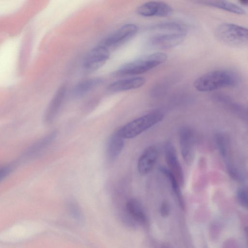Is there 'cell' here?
I'll use <instances>...</instances> for the list:
<instances>
[{"label":"cell","instance_id":"obj_4","mask_svg":"<svg viewBox=\"0 0 248 248\" xmlns=\"http://www.w3.org/2000/svg\"><path fill=\"white\" fill-rule=\"evenodd\" d=\"M164 115L160 111H154L125 124L117 130L124 139H132L160 122Z\"/></svg>","mask_w":248,"mask_h":248},{"label":"cell","instance_id":"obj_1","mask_svg":"<svg viewBox=\"0 0 248 248\" xmlns=\"http://www.w3.org/2000/svg\"><path fill=\"white\" fill-rule=\"evenodd\" d=\"M239 78L235 72L227 69L215 70L200 76L194 82V88L202 92L235 87Z\"/></svg>","mask_w":248,"mask_h":248},{"label":"cell","instance_id":"obj_2","mask_svg":"<svg viewBox=\"0 0 248 248\" xmlns=\"http://www.w3.org/2000/svg\"><path fill=\"white\" fill-rule=\"evenodd\" d=\"M167 58V55L161 52L145 55L122 65L113 75L116 76H125L141 74L162 64Z\"/></svg>","mask_w":248,"mask_h":248},{"label":"cell","instance_id":"obj_25","mask_svg":"<svg viewBox=\"0 0 248 248\" xmlns=\"http://www.w3.org/2000/svg\"><path fill=\"white\" fill-rule=\"evenodd\" d=\"M161 213L163 216H167L170 212V206L167 202H163L161 206Z\"/></svg>","mask_w":248,"mask_h":248},{"label":"cell","instance_id":"obj_22","mask_svg":"<svg viewBox=\"0 0 248 248\" xmlns=\"http://www.w3.org/2000/svg\"><path fill=\"white\" fill-rule=\"evenodd\" d=\"M227 172L229 175L234 180L242 182L245 178L240 170L232 163L226 165Z\"/></svg>","mask_w":248,"mask_h":248},{"label":"cell","instance_id":"obj_19","mask_svg":"<svg viewBox=\"0 0 248 248\" xmlns=\"http://www.w3.org/2000/svg\"><path fill=\"white\" fill-rule=\"evenodd\" d=\"M159 170L169 180L174 194L176 197L180 204L183 206L184 205V201L180 187V185L172 173L168 169L165 167H162L159 168Z\"/></svg>","mask_w":248,"mask_h":248},{"label":"cell","instance_id":"obj_18","mask_svg":"<svg viewBox=\"0 0 248 248\" xmlns=\"http://www.w3.org/2000/svg\"><path fill=\"white\" fill-rule=\"evenodd\" d=\"M126 209L130 216L139 223L143 224L146 217L140 203L135 199L129 200L126 203Z\"/></svg>","mask_w":248,"mask_h":248},{"label":"cell","instance_id":"obj_6","mask_svg":"<svg viewBox=\"0 0 248 248\" xmlns=\"http://www.w3.org/2000/svg\"><path fill=\"white\" fill-rule=\"evenodd\" d=\"M179 140L182 156L187 165H191L195 154L196 137L193 130L184 126L179 130Z\"/></svg>","mask_w":248,"mask_h":248},{"label":"cell","instance_id":"obj_26","mask_svg":"<svg viewBox=\"0 0 248 248\" xmlns=\"http://www.w3.org/2000/svg\"><path fill=\"white\" fill-rule=\"evenodd\" d=\"M239 2L244 5H248V0H240Z\"/></svg>","mask_w":248,"mask_h":248},{"label":"cell","instance_id":"obj_24","mask_svg":"<svg viewBox=\"0 0 248 248\" xmlns=\"http://www.w3.org/2000/svg\"><path fill=\"white\" fill-rule=\"evenodd\" d=\"M17 162L0 165V182L4 179L14 169Z\"/></svg>","mask_w":248,"mask_h":248},{"label":"cell","instance_id":"obj_17","mask_svg":"<svg viewBox=\"0 0 248 248\" xmlns=\"http://www.w3.org/2000/svg\"><path fill=\"white\" fill-rule=\"evenodd\" d=\"M198 2L237 15H243L246 13L245 10L239 5L226 0H203Z\"/></svg>","mask_w":248,"mask_h":248},{"label":"cell","instance_id":"obj_16","mask_svg":"<svg viewBox=\"0 0 248 248\" xmlns=\"http://www.w3.org/2000/svg\"><path fill=\"white\" fill-rule=\"evenodd\" d=\"M103 81V79L100 77L85 79L75 85L72 90L71 95L75 98L82 97L98 87Z\"/></svg>","mask_w":248,"mask_h":248},{"label":"cell","instance_id":"obj_11","mask_svg":"<svg viewBox=\"0 0 248 248\" xmlns=\"http://www.w3.org/2000/svg\"><path fill=\"white\" fill-rule=\"evenodd\" d=\"M67 92V86L63 84L58 89L49 103L44 115V122L46 124L52 123L62 106Z\"/></svg>","mask_w":248,"mask_h":248},{"label":"cell","instance_id":"obj_10","mask_svg":"<svg viewBox=\"0 0 248 248\" xmlns=\"http://www.w3.org/2000/svg\"><path fill=\"white\" fill-rule=\"evenodd\" d=\"M164 154L168 169L174 176L180 186H183L185 182L184 174L178 159L176 152L173 145L167 141L164 145Z\"/></svg>","mask_w":248,"mask_h":248},{"label":"cell","instance_id":"obj_15","mask_svg":"<svg viewBox=\"0 0 248 248\" xmlns=\"http://www.w3.org/2000/svg\"><path fill=\"white\" fill-rule=\"evenodd\" d=\"M124 145V139L117 131L109 137L107 145V157L110 162L114 161L119 156Z\"/></svg>","mask_w":248,"mask_h":248},{"label":"cell","instance_id":"obj_20","mask_svg":"<svg viewBox=\"0 0 248 248\" xmlns=\"http://www.w3.org/2000/svg\"><path fill=\"white\" fill-rule=\"evenodd\" d=\"M153 30L168 31L171 32L187 31V27L186 24L178 21H170L157 23L151 27Z\"/></svg>","mask_w":248,"mask_h":248},{"label":"cell","instance_id":"obj_3","mask_svg":"<svg viewBox=\"0 0 248 248\" xmlns=\"http://www.w3.org/2000/svg\"><path fill=\"white\" fill-rule=\"evenodd\" d=\"M217 39L222 44L233 47H244L248 44L247 28L232 23H223L216 30Z\"/></svg>","mask_w":248,"mask_h":248},{"label":"cell","instance_id":"obj_23","mask_svg":"<svg viewBox=\"0 0 248 248\" xmlns=\"http://www.w3.org/2000/svg\"><path fill=\"white\" fill-rule=\"evenodd\" d=\"M237 198L240 204L244 207L248 206V190L245 186L239 187L237 191Z\"/></svg>","mask_w":248,"mask_h":248},{"label":"cell","instance_id":"obj_5","mask_svg":"<svg viewBox=\"0 0 248 248\" xmlns=\"http://www.w3.org/2000/svg\"><path fill=\"white\" fill-rule=\"evenodd\" d=\"M138 28L134 24H124L106 36L100 45L108 49L119 46L133 38L137 33Z\"/></svg>","mask_w":248,"mask_h":248},{"label":"cell","instance_id":"obj_14","mask_svg":"<svg viewBox=\"0 0 248 248\" xmlns=\"http://www.w3.org/2000/svg\"><path fill=\"white\" fill-rule=\"evenodd\" d=\"M146 82V79L141 77H135L122 79L108 85V90L112 92H120L139 88Z\"/></svg>","mask_w":248,"mask_h":248},{"label":"cell","instance_id":"obj_9","mask_svg":"<svg viewBox=\"0 0 248 248\" xmlns=\"http://www.w3.org/2000/svg\"><path fill=\"white\" fill-rule=\"evenodd\" d=\"M136 12L144 17H167L172 15L173 9L163 1H149L140 5Z\"/></svg>","mask_w":248,"mask_h":248},{"label":"cell","instance_id":"obj_7","mask_svg":"<svg viewBox=\"0 0 248 248\" xmlns=\"http://www.w3.org/2000/svg\"><path fill=\"white\" fill-rule=\"evenodd\" d=\"M110 57L108 49L102 46L92 48L85 57L83 69L86 73L93 72L100 68Z\"/></svg>","mask_w":248,"mask_h":248},{"label":"cell","instance_id":"obj_8","mask_svg":"<svg viewBox=\"0 0 248 248\" xmlns=\"http://www.w3.org/2000/svg\"><path fill=\"white\" fill-rule=\"evenodd\" d=\"M186 31H175L156 34L149 40L150 45L160 49H169L181 44L185 39Z\"/></svg>","mask_w":248,"mask_h":248},{"label":"cell","instance_id":"obj_21","mask_svg":"<svg viewBox=\"0 0 248 248\" xmlns=\"http://www.w3.org/2000/svg\"><path fill=\"white\" fill-rule=\"evenodd\" d=\"M226 137L221 133H217L215 136V142L218 150L226 163L230 162L229 146Z\"/></svg>","mask_w":248,"mask_h":248},{"label":"cell","instance_id":"obj_13","mask_svg":"<svg viewBox=\"0 0 248 248\" xmlns=\"http://www.w3.org/2000/svg\"><path fill=\"white\" fill-rule=\"evenodd\" d=\"M57 135L58 132L54 130L34 142L25 151L22 156L23 160L30 159L37 155L54 140Z\"/></svg>","mask_w":248,"mask_h":248},{"label":"cell","instance_id":"obj_12","mask_svg":"<svg viewBox=\"0 0 248 248\" xmlns=\"http://www.w3.org/2000/svg\"><path fill=\"white\" fill-rule=\"evenodd\" d=\"M158 155V150L155 146H150L146 148L138 159L139 172L142 175L149 173L156 163Z\"/></svg>","mask_w":248,"mask_h":248}]
</instances>
